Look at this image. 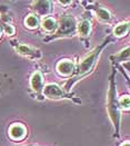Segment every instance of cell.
Here are the masks:
<instances>
[{
  "label": "cell",
  "instance_id": "obj_18",
  "mask_svg": "<svg viewBox=\"0 0 130 146\" xmlns=\"http://www.w3.org/2000/svg\"><path fill=\"white\" fill-rule=\"evenodd\" d=\"M121 146H130V145H129V143L127 142V143H125V144H122V145H121Z\"/></svg>",
  "mask_w": 130,
  "mask_h": 146
},
{
  "label": "cell",
  "instance_id": "obj_19",
  "mask_svg": "<svg viewBox=\"0 0 130 146\" xmlns=\"http://www.w3.org/2000/svg\"><path fill=\"white\" fill-rule=\"evenodd\" d=\"M1 33H2V30H1V28H0V36H1Z\"/></svg>",
  "mask_w": 130,
  "mask_h": 146
},
{
  "label": "cell",
  "instance_id": "obj_13",
  "mask_svg": "<svg viewBox=\"0 0 130 146\" xmlns=\"http://www.w3.org/2000/svg\"><path fill=\"white\" fill-rule=\"evenodd\" d=\"M26 25H27V27L28 28H30V29H35L38 27V25H39V20H38V18L36 17L35 15H30V16H28L27 17V19H26Z\"/></svg>",
  "mask_w": 130,
  "mask_h": 146
},
{
  "label": "cell",
  "instance_id": "obj_12",
  "mask_svg": "<svg viewBox=\"0 0 130 146\" xmlns=\"http://www.w3.org/2000/svg\"><path fill=\"white\" fill-rule=\"evenodd\" d=\"M128 29H129V24H128V23L120 24L115 28L114 34H115V36H117V37L123 36V35H126V34L128 33Z\"/></svg>",
  "mask_w": 130,
  "mask_h": 146
},
{
  "label": "cell",
  "instance_id": "obj_1",
  "mask_svg": "<svg viewBox=\"0 0 130 146\" xmlns=\"http://www.w3.org/2000/svg\"><path fill=\"white\" fill-rule=\"evenodd\" d=\"M108 111L111 122L114 123V126L116 128V133H119V125H120V113H119L118 100L116 98V86L114 84V80H111L110 88L108 92Z\"/></svg>",
  "mask_w": 130,
  "mask_h": 146
},
{
  "label": "cell",
  "instance_id": "obj_5",
  "mask_svg": "<svg viewBox=\"0 0 130 146\" xmlns=\"http://www.w3.org/2000/svg\"><path fill=\"white\" fill-rule=\"evenodd\" d=\"M75 65L71 60H61L57 65V70L62 76H69L73 73Z\"/></svg>",
  "mask_w": 130,
  "mask_h": 146
},
{
  "label": "cell",
  "instance_id": "obj_14",
  "mask_svg": "<svg viewBox=\"0 0 130 146\" xmlns=\"http://www.w3.org/2000/svg\"><path fill=\"white\" fill-rule=\"evenodd\" d=\"M96 13H97V17L102 21H109L110 20V13L108 10L104 9V8H98L96 10Z\"/></svg>",
  "mask_w": 130,
  "mask_h": 146
},
{
  "label": "cell",
  "instance_id": "obj_16",
  "mask_svg": "<svg viewBox=\"0 0 130 146\" xmlns=\"http://www.w3.org/2000/svg\"><path fill=\"white\" fill-rule=\"evenodd\" d=\"M115 58H116V59H119V61H122L123 58H127V59H128V58H129V47H127L125 50H122L120 54L116 55Z\"/></svg>",
  "mask_w": 130,
  "mask_h": 146
},
{
  "label": "cell",
  "instance_id": "obj_6",
  "mask_svg": "<svg viewBox=\"0 0 130 146\" xmlns=\"http://www.w3.org/2000/svg\"><path fill=\"white\" fill-rule=\"evenodd\" d=\"M9 135L12 139L19 141L21 138H24L26 135V128L20 124H13L10 129H9Z\"/></svg>",
  "mask_w": 130,
  "mask_h": 146
},
{
  "label": "cell",
  "instance_id": "obj_7",
  "mask_svg": "<svg viewBox=\"0 0 130 146\" xmlns=\"http://www.w3.org/2000/svg\"><path fill=\"white\" fill-rule=\"evenodd\" d=\"M30 85L36 93H40L44 89V79H42L41 74L37 72L32 75V77L30 79Z\"/></svg>",
  "mask_w": 130,
  "mask_h": 146
},
{
  "label": "cell",
  "instance_id": "obj_15",
  "mask_svg": "<svg viewBox=\"0 0 130 146\" xmlns=\"http://www.w3.org/2000/svg\"><path fill=\"white\" fill-rule=\"evenodd\" d=\"M129 96H122L118 102L119 107L123 108V110H128L129 108Z\"/></svg>",
  "mask_w": 130,
  "mask_h": 146
},
{
  "label": "cell",
  "instance_id": "obj_8",
  "mask_svg": "<svg viewBox=\"0 0 130 146\" xmlns=\"http://www.w3.org/2000/svg\"><path fill=\"white\" fill-rule=\"evenodd\" d=\"M50 6H51L50 1H37L35 3V9L38 11L39 15L45 16V15H47L48 12L51 10Z\"/></svg>",
  "mask_w": 130,
  "mask_h": 146
},
{
  "label": "cell",
  "instance_id": "obj_17",
  "mask_svg": "<svg viewBox=\"0 0 130 146\" xmlns=\"http://www.w3.org/2000/svg\"><path fill=\"white\" fill-rule=\"evenodd\" d=\"M5 33H6L7 35H13L15 29H13V27L10 26V25H6V26H5Z\"/></svg>",
  "mask_w": 130,
  "mask_h": 146
},
{
  "label": "cell",
  "instance_id": "obj_3",
  "mask_svg": "<svg viewBox=\"0 0 130 146\" xmlns=\"http://www.w3.org/2000/svg\"><path fill=\"white\" fill-rule=\"evenodd\" d=\"M76 30V21L71 16H63L60 20V26L56 33V36L72 35Z\"/></svg>",
  "mask_w": 130,
  "mask_h": 146
},
{
  "label": "cell",
  "instance_id": "obj_11",
  "mask_svg": "<svg viewBox=\"0 0 130 146\" xmlns=\"http://www.w3.org/2000/svg\"><path fill=\"white\" fill-rule=\"evenodd\" d=\"M42 27L44 29H46L47 31H53L57 29V23L53 18H50V17H47L45 18V20L42 21Z\"/></svg>",
  "mask_w": 130,
  "mask_h": 146
},
{
  "label": "cell",
  "instance_id": "obj_10",
  "mask_svg": "<svg viewBox=\"0 0 130 146\" xmlns=\"http://www.w3.org/2000/svg\"><path fill=\"white\" fill-rule=\"evenodd\" d=\"M91 30V25L88 20H82L78 25V31L81 36H88Z\"/></svg>",
  "mask_w": 130,
  "mask_h": 146
},
{
  "label": "cell",
  "instance_id": "obj_9",
  "mask_svg": "<svg viewBox=\"0 0 130 146\" xmlns=\"http://www.w3.org/2000/svg\"><path fill=\"white\" fill-rule=\"evenodd\" d=\"M18 51L22 55H27V56H31V57H40V54H38V51L34 48H30L27 45H20L18 47Z\"/></svg>",
  "mask_w": 130,
  "mask_h": 146
},
{
  "label": "cell",
  "instance_id": "obj_4",
  "mask_svg": "<svg viewBox=\"0 0 130 146\" xmlns=\"http://www.w3.org/2000/svg\"><path fill=\"white\" fill-rule=\"evenodd\" d=\"M44 94H45L46 97L53 98V99L65 97L63 90H62L58 85H56V84H48V85L44 88Z\"/></svg>",
  "mask_w": 130,
  "mask_h": 146
},
{
  "label": "cell",
  "instance_id": "obj_2",
  "mask_svg": "<svg viewBox=\"0 0 130 146\" xmlns=\"http://www.w3.org/2000/svg\"><path fill=\"white\" fill-rule=\"evenodd\" d=\"M106 45H107V41L104 42L101 46H99V47H97L96 49H94L86 58H83L82 61H81L80 65H79V68H78V74H79V75H83V74L88 73V72L92 68V66H94L95 61L97 60V58H98V56H99L101 49L104 48Z\"/></svg>",
  "mask_w": 130,
  "mask_h": 146
}]
</instances>
